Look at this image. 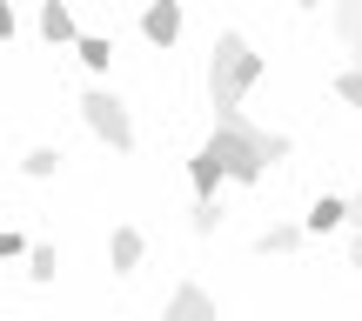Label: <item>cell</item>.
<instances>
[{
	"instance_id": "6da1fadb",
	"label": "cell",
	"mask_w": 362,
	"mask_h": 321,
	"mask_svg": "<svg viewBox=\"0 0 362 321\" xmlns=\"http://www.w3.org/2000/svg\"><path fill=\"white\" fill-rule=\"evenodd\" d=\"M269 161H288V134L255 128L242 107H215V134H208V147L188 161L194 201H202V194H221V181L255 188V181L269 174Z\"/></svg>"
},
{
	"instance_id": "7a4b0ae2",
	"label": "cell",
	"mask_w": 362,
	"mask_h": 321,
	"mask_svg": "<svg viewBox=\"0 0 362 321\" xmlns=\"http://www.w3.org/2000/svg\"><path fill=\"white\" fill-rule=\"evenodd\" d=\"M262 80V54L248 47V34H215V47H208V101L215 107H242L248 87Z\"/></svg>"
},
{
	"instance_id": "3957f363",
	"label": "cell",
	"mask_w": 362,
	"mask_h": 321,
	"mask_svg": "<svg viewBox=\"0 0 362 321\" xmlns=\"http://www.w3.org/2000/svg\"><path fill=\"white\" fill-rule=\"evenodd\" d=\"M81 121H88L94 141L115 147V155L134 147V114H128V101H121L115 87H88V94H81Z\"/></svg>"
},
{
	"instance_id": "277c9868",
	"label": "cell",
	"mask_w": 362,
	"mask_h": 321,
	"mask_svg": "<svg viewBox=\"0 0 362 321\" xmlns=\"http://www.w3.org/2000/svg\"><path fill=\"white\" fill-rule=\"evenodd\" d=\"M141 34H148V47H175L181 40V0H148Z\"/></svg>"
},
{
	"instance_id": "5b68a950",
	"label": "cell",
	"mask_w": 362,
	"mask_h": 321,
	"mask_svg": "<svg viewBox=\"0 0 362 321\" xmlns=\"http://www.w3.org/2000/svg\"><path fill=\"white\" fill-rule=\"evenodd\" d=\"M161 315H168V321H208V315H215V295H208L202 281H181L175 295L161 301Z\"/></svg>"
},
{
	"instance_id": "8992f818",
	"label": "cell",
	"mask_w": 362,
	"mask_h": 321,
	"mask_svg": "<svg viewBox=\"0 0 362 321\" xmlns=\"http://www.w3.org/2000/svg\"><path fill=\"white\" fill-rule=\"evenodd\" d=\"M141 255H148L141 228H115V234H107V268H115V274H134V268H141Z\"/></svg>"
},
{
	"instance_id": "52a82bcc",
	"label": "cell",
	"mask_w": 362,
	"mask_h": 321,
	"mask_svg": "<svg viewBox=\"0 0 362 321\" xmlns=\"http://www.w3.org/2000/svg\"><path fill=\"white\" fill-rule=\"evenodd\" d=\"M309 234H336V228H349V194H315V207H309V221H302Z\"/></svg>"
},
{
	"instance_id": "ba28073f",
	"label": "cell",
	"mask_w": 362,
	"mask_h": 321,
	"mask_svg": "<svg viewBox=\"0 0 362 321\" xmlns=\"http://www.w3.org/2000/svg\"><path fill=\"white\" fill-rule=\"evenodd\" d=\"M40 40H54V47H74V40H81L74 7H67V0H47V7H40Z\"/></svg>"
},
{
	"instance_id": "9c48e42d",
	"label": "cell",
	"mask_w": 362,
	"mask_h": 321,
	"mask_svg": "<svg viewBox=\"0 0 362 321\" xmlns=\"http://www.w3.org/2000/svg\"><path fill=\"white\" fill-rule=\"evenodd\" d=\"M302 241H309V228H302V221H275V228L255 234V255H296Z\"/></svg>"
},
{
	"instance_id": "30bf717a",
	"label": "cell",
	"mask_w": 362,
	"mask_h": 321,
	"mask_svg": "<svg viewBox=\"0 0 362 321\" xmlns=\"http://www.w3.org/2000/svg\"><path fill=\"white\" fill-rule=\"evenodd\" d=\"M336 34H342V47H349L356 67H362V0H336Z\"/></svg>"
},
{
	"instance_id": "8fae6325",
	"label": "cell",
	"mask_w": 362,
	"mask_h": 321,
	"mask_svg": "<svg viewBox=\"0 0 362 321\" xmlns=\"http://www.w3.org/2000/svg\"><path fill=\"white\" fill-rule=\"evenodd\" d=\"M74 54H81V67H88V74H107V67H115V40H101V34H81Z\"/></svg>"
},
{
	"instance_id": "7c38bea8",
	"label": "cell",
	"mask_w": 362,
	"mask_h": 321,
	"mask_svg": "<svg viewBox=\"0 0 362 321\" xmlns=\"http://www.w3.org/2000/svg\"><path fill=\"white\" fill-rule=\"evenodd\" d=\"M21 174L27 181H54V174H61V147H27V155H21Z\"/></svg>"
},
{
	"instance_id": "4fadbf2b",
	"label": "cell",
	"mask_w": 362,
	"mask_h": 321,
	"mask_svg": "<svg viewBox=\"0 0 362 321\" xmlns=\"http://www.w3.org/2000/svg\"><path fill=\"white\" fill-rule=\"evenodd\" d=\"M27 274H34V281H54V274H61V255H54L47 241H34L27 248Z\"/></svg>"
},
{
	"instance_id": "5bb4252c",
	"label": "cell",
	"mask_w": 362,
	"mask_h": 321,
	"mask_svg": "<svg viewBox=\"0 0 362 321\" xmlns=\"http://www.w3.org/2000/svg\"><path fill=\"white\" fill-rule=\"evenodd\" d=\"M215 228H221V201L202 194V201H194V234H215Z\"/></svg>"
},
{
	"instance_id": "9a60e30c",
	"label": "cell",
	"mask_w": 362,
	"mask_h": 321,
	"mask_svg": "<svg viewBox=\"0 0 362 321\" xmlns=\"http://www.w3.org/2000/svg\"><path fill=\"white\" fill-rule=\"evenodd\" d=\"M336 101L362 107V67H342V74H336Z\"/></svg>"
},
{
	"instance_id": "2e32d148",
	"label": "cell",
	"mask_w": 362,
	"mask_h": 321,
	"mask_svg": "<svg viewBox=\"0 0 362 321\" xmlns=\"http://www.w3.org/2000/svg\"><path fill=\"white\" fill-rule=\"evenodd\" d=\"M27 248H34V241H27L21 228H0V261H13V255H27Z\"/></svg>"
},
{
	"instance_id": "e0dca14e",
	"label": "cell",
	"mask_w": 362,
	"mask_h": 321,
	"mask_svg": "<svg viewBox=\"0 0 362 321\" xmlns=\"http://www.w3.org/2000/svg\"><path fill=\"white\" fill-rule=\"evenodd\" d=\"M349 268L362 274V228H349Z\"/></svg>"
},
{
	"instance_id": "ac0fdd59",
	"label": "cell",
	"mask_w": 362,
	"mask_h": 321,
	"mask_svg": "<svg viewBox=\"0 0 362 321\" xmlns=\"http://www.w3.org/2000/svg\"><path fill=\"white\" fill-rule=\"evenodd\" d=\"M0 40H13V0H0Z\"/></svg>"
},
{
	"instance_id": "d6986e66",
	"label": "cell",
	"mask_w": 362,
	"mask_h": 321,
	"mask_svg": "<svg viewBox=\"0 0 362 321\" xmlns=\"http://www.w3.org/2000/svg\"><path fill=\"white\" fill-rule=\"evenodd\" d=\"M349 228H362V194H349Z\"/></svg>"
},
{
	"instance_id": "ffe728a7",
	"label": "cell",
	"mask_w": 362,
	"mask_h": 321,
	"mask_svg": "<svg viewBox=\"0 0 362 321\" xmlns=\"http://www.w3.org/2000/svg\"><path fill=\"white\" fill-rule=\"evenodd\" d=\"M296 7H329V0H296Z\"/></svg>"
}]
</instances>
